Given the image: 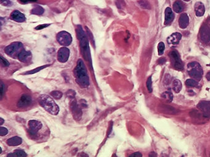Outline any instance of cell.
<instances>
[{"instance_id": "cell-29", "label": "cell", "mask_w": 210, "mask_h": 157, "mask_svg": "<svg viewBox=\"0 0 210 157\" xmlns=\"http://www.w3.org/2000/svg\"><path fill=\"white\" fill-rule=\"evenodd\" d=\"M158 53L159 55H162L163 54L165 49V44L163 42H160V43L158 45Z\"/></svg>"}, {"instance_id": "cell-27", "label": "cell", "mask_w": 210, "mask_h": 157, "mask_svg": "<svg viewBox=\"0 0 210 157\" xmlns=\"http://www.w3.org/2000/svg\"><path fill=\"white\" fill-rule=\"evenodd\" d=\"M162 97L166 100H167L168 102H171L172 101V99H173V95H172V93L170 92H165L162 93Z\"/></svg>"}, {"instance_id": "cell-32", "label": "cell", "mask_w": 210, "mask_h": 157, "mask_svg": "<svg viewBox=\"0 0 210 157\" xmlns=\"http://www.w3.org/2000/svg\"><path fill=\"white\" fill-rule=\"evenodd\" d=\"M51 95L55 99L59 100L60 99L62 98V93L59 91H53L51 92Z\"/></svg>"}, {"instance_id": "cell-6", "label": "cell", "mask_w": 210, "mask_h": 157, "mask_svg": "<svg viewBox=\"0 0 210 157\" xmlns=\"http://www.w3.org/2000/svg\"><path fill=\"white\" fill-rule=\"evenodd\" d=\"M169 56L171 59V62L173 67L179 71H182L184 69V64L181 59V57L179 52L176 50H172L170 53Z\"/></svg>"}, {"instance_id": "cell-47", "label": "cell", "mask_w": 210, "mask_h": 157, "mask_svg": "<svg viewBox=\"0 0 210 157\" xmlns=\"http://www.w3.org/2000/svg\"><path fill=\"white\" fill-rule=\"evenodd\" d=\"M0 120H1V122H0V124L2 125L3 124V123H4V120L2 118H0Z\"/></svg>"}, {"instance_id": "cell-39", "label": "cell", "mask_w": 210, "mask_h": 157, "mask_svg": "<svg viewBox=\"0 0 210 157\" xmlns=\"http://www.w3.org/2000/svg\"><path fill=\"white\" fill-rule=\"evenodd\" d=\"M129 157H143V155H142L141 153L137 152L131 154Z\"/></svg>"}, {"instance_id": "cell-10", "label": "cell", "mask_w": 210, "mask_h": 157, "mask_svg": "<svg viewBox=\"0 0 210 157\" xmlns=\"http://www.w3.org/2000/svg\"><path fill=\"white\" fill-rule=\"evenodd\" d=\"M70 57V50L66 47H61L57 52V59L61 63H65Z\"/></svg>"}, {"instance_id": "cell-13", "label": "cell", "mask_w": 210, "mask_h": 157, "mask_svg": "<svg viewBox=\"0 0 210 157\" xmlns=\"http://www.w3.org/2000/svg\"><path fill=\"white\" fill-rule=\"evenodd\" d=\"M10 19L12 20L15 21L16 22L22 23L26 21V17L25 16V15L22 13H21L20 11L15 10L13 12H12V13L11 14Z\"/></svg>"}, {"instance_id": "cell-22", "label": "cell", "mask_w": 210, "mask_h": 157, "mask_svg": "<svg viewBox=\"0 0 210 157\" xmlns=\"http://www.w3.org/2000/svg\"><path fill=\"white\" fill-rule=\"evenodd\" d=\"M173 9L177 13H181L184 9V3L180 0H177L173 4Z\"/></svg>"}, {"instance_id": "cell-34", "label": "cell", "mask_w": 210, "mask_h": 157, "mask_svg": "<svg viewBox=\"0 0 210 157\" xmlns=\"http://www.w3.org/2000/svg\"><path fill=\"white\" fill-rule=\"evenodd\" d=\"M0 58H1V64L4 66V67H8V66H9V63L8 62V60H6L5 58H4L2 56L0 57Z\"/></svg>"}, {"instance_id": "cell-31", "label": "cell", "mask_w": 210, "mask_h": 157, "mask_svg": "<svg viewBox=\"0 0 210 157\" xmlns=\"http://www.w3.org/2000/svg\"><path fill=\"white\" fill-rule=\"evenodd\" d=\"M86 33H87L88 37H89V39L91 41V43H92V45L94 46L95 45V43H94V39L93 37V35H92V33H91V32L90 31V29L86 27Z\"/></svg>"}, {"instance_id": "cell-19", "label": "cell", "mask_w": 210, "mask_h": 157, "mask_svg": "<svg viewBox=\"0 0 210 157\" xmlns=\"http://www.w3.org/2000/svg\"><path fill=\"white\" fill-rule=\"evenodd\" d=\"M197 108L203 113L210 112V101H201L197 104Z\"/></svg>"}, {"instance_id": "cell-21", "label": "cell", "mask_w": 210, "mask_h": 157, "mask_svg": "<svg viewBox=\"0 0 210 157\" xmlns=\"http://www.w3.org/2000/svg\"><path fill=\"white\" fill-rule=\"evenodd\" d=\"M22 139L18 136L12 137L7 141L8 145L10 146H19L22 144Z\"/></svg>"}, {"instance_id": "cell-3", "label": "cell", "mask_w": 210, "mask_h": 157, "mask_svg": "<svg viewBox=\"0 0 210 157\" xmlns=\"http://www.w3.org/2000/svg\"><path fill=\"white\" fill-rule=\"evenodd\" d=\"M39 103L45 109L54 116L59 112V107L50 96L47 95H41L39 97Z\"/></svg>"}, {"instance_id": "cell-48", "label": "cell", "mask_w": 210, "mask_h": 157, "mask_svg": "<svg viewBox=\"0 0 210 157\" xmlns=\"http://www.w3.org/2000/svg\"><path fill=\"white\" fill-rule=\"evenodd\" d=\"M183 1H190V0H183Z\"/></svg>"}, {"instance_id": "cell-43", "label": "cell", "mask_w": 210, "mask_h": 157, "mask_svg": "<svg viewBox=\"0 0 210 157\" xmlns=\"http://www.w3.org/2000/svg\"><path fill=\"white\" fill-rule=\"evenodd\" d=\"M149 157H157V154L155 152H151L149 155Z\"/></svg>"}, {"instance_id": "cell-37", "label": "cell", "mask_w": 210, "mask_h": 157, "mask_svg": "<svg viewBox=\"0 0 210 157\" xmlns=\"http://www.w3.org/2000/svg\"><path fill=\"white\" fill-rule=\"evenodd\" d=\"M8 130L5 127H1V129H0V135L1 136L6 135L8 134Z\"/></svg>"}, {"instance_id": "cell-11", "label": "cell", "mask_w": 210, "mask_h": 157, "mask_svg": "<svg viewBox=\"0 0 210 157\" xmlns=\"http://www.w3.org/2000/svg\"><path fill=\"white\" fill-rule=\"evenodd\" d=\"M158 111L162 112V114H170V115H175L179 112V110L177 109L176 108L172 107L170 105L166 104H160L158 107Z\"/></svg>"}, {"instance_id": "cell-15", "label": "cell", "mask_w": 210, "mask_h": 157, "mask_svg": "<svg viewBox=\"0 0 210 157\" xmlns=\"http://www.w3.org/2000/svg\"><path fill=\"white\" fill-rule=\"evenodd\" d=\"M182 38V34L179 33H175L171 34L167 39L168 43L169 44L176 45L179 43Z\"/></svg>"}, {"instance_id": "cell-41", "label": "cell", "mask_w": 210, "mask_h": 157, "mask_svg": "<svg viewBox=\"0 0 210 157\" xmlns=\"http://www.w3.org/2000/svg\"><path fill=\"white\" fill-rule=\"evenodd\" d=\"M4 88H5L3 82H1V87H0V90H1V98H2V96H3V93H4Z\"/></svg>"}, {"instance_id": "cell-44", "label": "cell", "mask_w": 210, "mask_h": 157, "mask_svg": "<svg viewBox=\"0 0 210 157\" xmlns=\"http://www.w3.org/2000/svg\"><path fill=\"white\" fill-rule=\"evenodd\" d=\"M79 157H89V156H88L87 154L84 153V152H82V153H80V154L79 155Z\"/></svg>"}, {"instance_id": "cell-30", "label": "cell", "mask_w": 210, "mask_h": 157, "mask_svg": "<svg viewBox=\"0 0 210 157\" xmlns=\"http://www.w3.org/2000/svg\"><path fill=\"white\" fill-rule=\"evenodd\" d=\"M146 86H147L148 90H149V92L152 93L153 89H152V77L151 76L148 78V79L146 82Z\"/></svg>"}, {"instance_id": "cell-9", "label": "cell", "mask_w": 210, "mask_h": 157, "mask_svg": "<svg viewBox=\"0 0 210 157\" xmlns=\"http://www.w3.org/2000/svg\"><path fill=\"white\" fill-rule=\"evenodd\" d=\"M200 39L203 43H208L210 41V28L209 27L204 24L201 27L200 30Z\"/></svg>"}, {"instance_id": "cell-23", "label": "cell", "mask_w": 210, "mask_h": 157, "mask_svg": "<svg viewBox=\"0 0 210 157\" xmlns=\"http://www.w3.org/2000/svg\"><path fill=\"white\" fill-rule=\"evenodd\" d=\"M182 83L181 82L178 80L175 79L172 82V89H173L174 92L176 93H179L182 89Z\"/></svg>"}, {"instance_id": "cell-14", "label": "cell", "mask_w": 210, "mask_h": 157, "mask_svg": "<svg viewBox=\"0 0 210 157\" xmlns=\"http://www.w3.org/2000/svg\"><path fill=\"white\" fill-rule=\"evenodd\" d=\"M32 102V98L28 95H23L21 96L19 101H18L17 106L18 107H26L28 106Z\"/></svg>"}, {"instance_id": "cell-36", "label": "cell", "mask_w": 210, "mask_h": 157, "mask_svg": "<svg viewBox=\"0 0 210 157\" xmlns=\"http://www.w3.org/2000/svg\"><path fill=\"white\" fill-rule=\"evenodd\" d=\"M0 2L2 5L5 6H11L12 5L10 0H0Z\"/></svg>"}, {"instance_id": "cell-8", "label": "cell", "mask_w": 210, "mask_h": 157, "mask_svg": "<svg viewBox=\"0 0 210 157\" xmlns=\"http://www.w3.org/2000/svg\"><path fill=\"white\" fill-rule=\"evenodd\" d=\"M70 107L73 118H75L77 121H78V120H79L82 118V109L78 105L77 102L75 98L71 99Z\"/></svg>"}, {"instance_id": "cell-2", "label": "cell", "mask_w": 210, "mask_h": 157, "mask_svg": "<svg viewBox=\"0 0 210 157\" xmlns=\"http://www.w3.org/2000/svg\"><path fill=\"white\" fill-rule=\"evenodd\" d=\"M73 72L78 85L83 88H86L89 86V78L88 75L87 69L82 59L78 60Z\"/></svg>"}, {"instance_id": "cell-16", "label": "cell", "mask_w": 210, "mask_h": 157, "mask_svg": "<svg viewBox=\"0 0 210 157\" xmlns=\"http://www.w3.org/2000/svg\"><path fill=\"white\" fill-rule=\"evenodd\" d=\"M175 19V15L172 13V11L169 7L166 8L165 12V25H168L173 21Z\"/></svg>"}, {"instance_id": "cell-7", "label": "cell", "mask_w": 210, "mask_h": 157, "mask_svg": "<svg viewBox=\"0 0 210 157\" xmlns=\"http://www.w3.org/2000/svg\"><path fill=\"white\" fill-rule=\"evenodd\" d=\"M56 39L58 43L64 47L69 46L72 43V37L71 34L65 31L59 32L57 34Z\"/></svg>"}, {"instance_id": "cell-12", "label": "cell", "mask_w": 210, "mask_h": 157, "mask_svg": "<svg viewBox=\"0 0 210 157\" xmlns=\"http://www.w3.org/2000/svg\"><path fill=\"white\" fill-rule=\"evenodd\" d=\"M30 128V133L32 135H36L38 132L42 128V123L37 120H32L28 122Z\"/></svg>"}, {"instance_id": "cell-42", "label": "cell", "mask_w": 210, "mask_h": 157, "mask_svg": "<svg viewBox=\"0 0 210 157\" xmlns=\"http://www.w3.org/2000/svg\"><path fill=\"white\" fill-rule=\"evenodd\" d=\"M165 62H166V60L164 58H160L158 61V63H159V64H163Z\"/></svg>"}, {"instance_id": "cell-4", "label": "cell", "mask_w": 210, "mask_h": 157, "mask_svg": "<svg viewBox=\"0 0 210 157\" xmlns=\"http://www.w3.org/2000/svg\"><path fill=\"white\" fill-rule=\"evenodd\" d=\"M187 71L189 76L196 81H200L203 76V69L201 65L197 62H194L187 64Z\"/></svg>"}, {"instance_id": "cell-25", "label": "cell", "mask_w": 210, "mask_h": 157, "mask_svg": "<svg viewBox=\"0 0 210 157\" xmlns=\"http://www.w3.org/2000/svg\"><path fill=\"white\" fill-rule=\"evenodd\" d=\"M49 66V64H46V65H44V66H40V67H38V68H35L34 69H32L31 71L26 72V73H25V74H35V73H36V72H39L40 71L48 67Z\"/></svg>"}, {"instance_id": "cell-20", "label": "cell", "mask_w": 210, "mask_h": 157, "mask_svg": "<svg viewBox=\"0 0 210 157\" xmlns=\"http://www.w3.org/2000/svg\"><path fill=\"white\" fill-rule=\"evenodd\" d=\"M195 11L197 16H203L205 13V8L204 4L201 2H197L195 4Z\"/></svg>"}, {"instance_id": "cell-18", "label": "cell", "mask_w": 210, "mask_h": 157, "mask_svg": "<svg viewBox=\"0 0 210 157\" xmlns=\"http://www.w3.org/2000/svg\"><path fill=\"white\" fill-rule=\"evenodd\" d=\"M189 23V18L187 14H182L179 19V25L182 29L186 28Z\"/></svg>"}, {"instance_id": "cell-26", "label": "cell", "mask_w": 210, "mask_h": 157, "mask_svg": "<svg viewBox=\"0 0 210 157\" xmlns=\"http://www.w3.org/2000/svg\"><path fill=\"white\" fill-rule=\"evenodd\" d=\"M138 3L140 6L144 9H150L151 8L150 3L147 0H140L138 2Z\"/></svg>"}, {"instance_id": "cell-33", "label": "cell", "mask_w": 210, "mask_h": 157, "mask_svg": "<svg viewBox=\"0 0 210 157\" xmlns=\"http://www.w3.org/2000/svg\"><path fill=\"white\" fill-rule=\"evenodd\" d=\"M14 152L16 155L17 157H26L27 156L26 153L24 151L21 150H16L14 151Z\"/></svg>"}, {"instance_id": "cell-28", "label": "cell", "mask_w": 210, "mask_h": 157, "mask_svg": "<svg viewBox=\"0 0 210 157\" xmlns=\"http://www.w3.org/2000/svg\"><path fill=\"white\" fill-rule=\"evenodd\" d=\"M186 86L190 87H195L198 86V82L195 79H192V78H189L186 81Z\"/></svg>"}, {"instance_id": "cell-46", "label": "cell", "mask_w": 210, "mask_h": 157, "mask_svg": "<svg viewBox=\"0 0 210 157\" xmlns=\"http://www.w3.org/2000/svg\"><path fill=\"white\" fill-rule=\"evenodd\" d=\"M206 78H207L208 81H210V72H209L208 73L206 74Z\"/></svg>"}, {"instance_id": "cell-40", "label": "cell", "mask_w": 210, "mask_h": 157, "mask_svg": "<svg viewBox=\"0 0 210 157\" xmlns=\"http://www.w3.org/2000/svg\"><path fill=\"white\" fill-rule=\"evenodd\" d=\"M19 1L23 4H27L29 3H33L36 1V0H19Z\"/></svg>"}, {"instance_id": "cell-17", "label": "cell", "mask_w": 210, "mask_h": 157, "mask_svg": "<svg viewBox=\"0 0 210 157\" xmlns=\"http://www.w3.org/2000/svg\"><path fill=\"white\" fill-rule=\"evenodd\" d=\"M32 53H31L30 51H27L23 49L19 54L18 58L21 62L23 63H27L30 61L31 59H32Z\"/></svg>"}, {"instance_id": "cell-24", "label": "cell", "mask_w": 210, "mask_h": 157, "mask_svg": "<svg viewBox=\"0 0 210 157\" xmlns=\"http://www.w3.org/2000/svg\"><path fill=\"white\" fill-rule=\"evenodd\" d=\"M44 13H45V9L38 5H36V6H35V8H33L32 9V11H31V14L36 15H41L43 14Z\"/></svg>"}, {"instance_id": "cell-38", "label": "cell", "mask_w": 210, "mask_h": 157, "mask_svg": "<svg viewBox=\"0 0 210 157\" xmlns=\"http://www.w3.org/2000/svg\"><path fill=\"white\" fill-rule=\"evenodd\" d=\"M67 95L69 96V97L71 98H73L74 96H75V93L74 91H73V90H69V91H68V92L67 93Z\"/></svg>"}, {"instance_id": "cell-5", "label": "cell", "mask_w": 210, "mask_h": 157, "mask_svg": "<svg viewBox=\"0 0 210 157\" xmlns=\"http://www.w3.org/2000/svg\"><path fill=\"white\" fill-rule=\"evenodd\" d=\"M23 50V46L21 42H14L5 47L4 52L12 58H18L19 54Z\"/></svg>"}, {"instance_id": "cell-45", "label": "cell", "mask_w": 210, "mask_h": 157, "mask_svg": "<svg viewBox=\"0 0 210 157\" xmlns=\"http://www.w3.org/2000/svg\"><path fill=\"white\" fill-rule=\"evenodd\" d=\"M7 157H17L16 155L15 154V153H9Z\"/></svg>"}, {"instance_id": "cell-1", "label": "cell", "mask_w": 210, "mask_h": 157, "mask_svg": "<svg viewBox=\"0 0 210 157\" xmlns=\"http://www.w3.org/2000/svg\"><path fill=\"white\" fill-rule=\"evenodd\" d=\"M77 37L79 42L80 49L83 58L92 65L91 52L89 49V39L86 33L81 25H78L76 28Z\"/></svg>"}, {"instance_id": "cell-35", "label": "cell", "mask_w": 210, "mask_h": 157, "mask_svg": "<svg viewBox=\"0 0 210 157\" xmlns=\"http://www.w3.org/2000/svg\"><path fill=\"white\" fill-rule=\"evenodd\" d=\"M50 25H51V24H41V25H39L37 27H36L35 28V29L36 30H41V29H44L45 28H47L48 27H49Z\"/></svg>"}, {"instance_id": "cell-49", "label": "cell", "mask_w": 210, "mask_h": 157, "mask_svg": "<svg viewBox=\"0 0 210 157\" xmlns=\"http://www.w3.org/2000/svg\"><path fill=\"white\" fill-rule=\"evenodd\" d=\"M181 157H184V156H181Z\"/></svg>"}]
</instances>
